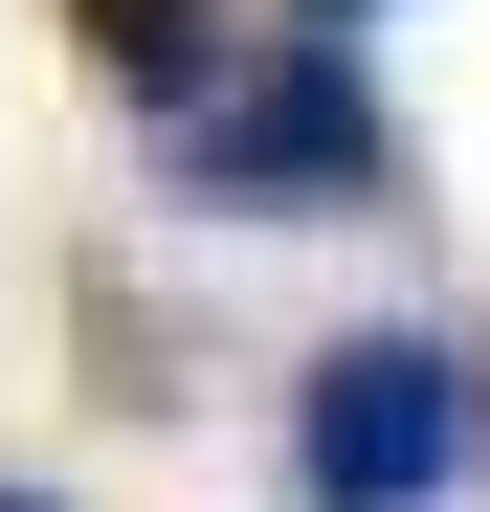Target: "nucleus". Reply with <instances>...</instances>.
<instances>
[{"instance_id":"3","label":"nucleus","mask_w":490,"mask_h":512,"mask_svg":"<svg viewBox=\"0 0 490 512\" xmlns=\"http://www.w3.org/2000/svg\"><path fill=\"white\" fill-rule=\"evenodd\" d=\"M67 45H90V90L156 134V112H201V67H223V0H67Z\"/></svg>"},{"instance_id":"2","label":"nucleus","mask_w":490,"mask_h":512,"mask_svg":"<svg viewBox=\"0 0 490 512\" xmlns=\"http://www.w3.org/2000/svg\"><path fill=\"white\" fill-rule=\"evenodd\" d=\"M490 490V357L468 334H335L290 379V512H468Z\"/></svg>"},{"instance_id":"1","label":"nucleus","mask_w":490,"mask_h":512,"mask_svg":"<svg viewBox=\"0 0 490 512\" xmlns=\"http://www.w3.org/2000/svg\"><path fill=\"white\" fill-rule=\"evenodd\" d=\"M156 179H179L201 223H401L424 156H401L357 23H290V45H223L201 112H156Z\"/></svg>"},{"instance_id":"4","label":"nucleus","mask_w":490,"mask_h":512,"mask_svg":"<svg viewBox=\"0 0 490 512\" xmlns=\"http://www.w3.org/2000/svg\"><path fill=\"white\" fill-rule=\"evenodd\" d=\"M290 23H357V0H290Z\"/></svg>"},{"instance_id":"5","label":"nucleus","mask_w":490,"mask_h":512,"mask_svg":"<svg viewBox=\"0 0 490 512\" xmlns=\"http://www.w3.org/2000/svg\"><path fill=\"white\" fill-rule=\"evenodd\" d=\"M0 512H45V490H23V468H0Z\"/></svg>"}]
</instances>
